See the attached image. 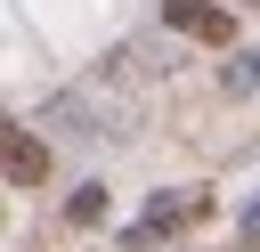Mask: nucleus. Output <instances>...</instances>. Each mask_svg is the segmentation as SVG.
I'll return each instance as SVG.
<instances>
[{
    "label": "nucleus",
    "instance_id": "7",
    "mask_svg": "<svg viewBox=\"0 0 260 252\" xmlns=\"http://www.w3.org/2000/svg\"><path fill=\"white\" fill-rule=\"evenodd\" d=\"M236 8H252V16H260V0H236Z\"/></svg>",
    "mask_w": 260,
    "mask_h": 252
},
{
    "label": "nucleus",
    "instance_id": "1",
    "mask_svg": "<svg viewBox=\"0 0 260 252\" xmlns=\"http://www.w3.org/2000/svg\"><path fill=\"white\" fill-rule=\"evenodd\" d=\"M162 24L187 41H228V8L219 0H162Z\"/></svg>",
    "mask_w": 260,
    "mask_h": 252
},
{
    "label": "nucleus",
    "instance_id": "4",
    "mask_svg": "<svg viewBox=\"0 0 260 252\" xmlns=\"http://www.w3.org/2000/svg\"><path fill=\"white\" fill-rule=\"evenodd\" d=\"M106 219V187L89 179V187H73V203H65V228H98Z\"/></svg>",
    "mask_w": 260,
    "mask_h": 252
},
{
    "label": "nucleus",
    "instance_id": "5",
    "mask_svg": "<svg viewBox=\"0 0 260 252\" xmlns=\"http://www.w3.org/2000/svg\"><path fill=\"white\" fill-rule=\"evenodd\" d=\"M252 81H260V57H244V65L228 73V89H252Z\"/></svg>",
    "mask_w": 260,
    "mask_h": 252
},
{
    "label": "nucleus",
    "instance_id": "2",
    "mask_svg": "<svg viewBox=\"0 0 260 252\" xmlns=\"http://www.w3.org/2000/svg\"><path fill=\"white\" fill-rule=\"evenodd\" d=\"M41 179H49V146H41L24 122H8V187L24 195V187H41Z\"/></svg>",
    "mask_w": 260,
    "mask_h": 252
},
{
    "label": "nucleus",
    "instance_id": "3",
    "mask_svg": "<svg viewBox=\"0 0 260 252\" xmlns=\"http://www.w3.org/2000/svg\"><path fill=\"white\" fill-rule=\"evenodd\" d=\"M203 211H211V203H203V195H171V203H162V195H154V211H146V228H138V236H130V244H154V236H171V228H195V219H203Z\"/></svg>",
    "mask_w": 260,
    "mask_h": 252
},
{
    "label": "nucleus",
    "instance_id": "6",
    "mask_svg": "<svg viewBox=\"0 0 260 252\" xmlns=\"http://www.w3.org/2000/svg\"><path fill=\"white\" fill-rule=\"evenodd\" d=\"M244 236H252V244H260V203H244Z\"/></svg>",
    "mask_w": 260,
    "mask_h": 252
}]
</instances>
